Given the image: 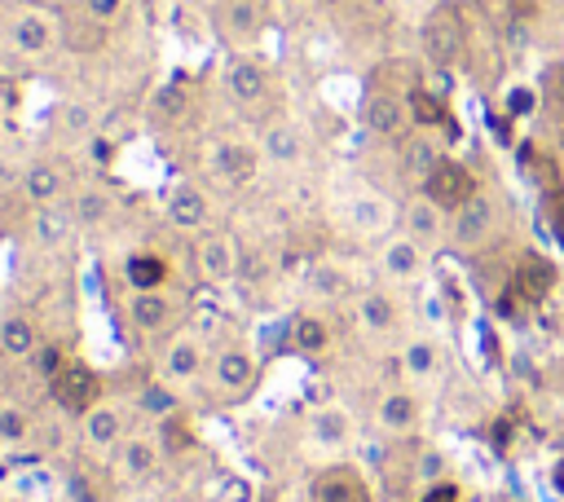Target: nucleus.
I'll return each instance as SVG.
<instances>
[{"label": "nucleus", "mask_w": 564, "mask_h": 502, "mask_svg": "<svg viewBox=\"0 0 564 502\" xmlns=\"http://www.w3.org/2000/svg\"><path fill=\"white\" fill-rule=\"evenodd\" d=\"M194 321V295L181 282L163 286H123L119 295V326L137 348H159L167 335Z\"/></svg>", "instance_id": "f257e3e1"}, {"label": "nucleus", "mask_w": 564, "mask_h": 502, "mask_svg": "<svg viewBox=\"0 0 564 502\" xmlns=\"http://www.w3.org/2000/svg\"><path fill=\"white\" fill-rule=\"evenodd\" d=\"M260 172H264V154H260V141H256V128L251 132L220 128V132H207L198 141L194 176H203L216 194H238V189L256 185Z\"/></svg>", "instance_id": "f03ea898"}, {"label": "nucleus", "mask_w": 564, "mask_h": 502, "mask_svg": "<svg viewBox=\"0 0 564 502\" xmlns=\"http://www.w3.org/2000/svg\"><path fill=\"white\" fill-rule=\"evenodd\" d=\"M216 88H220V97L242 119H251V128L264 123V119H273V114H282V84H278L273 66L256 48L225 53V62L216 70Z\"/></svg>", "instance_id": "7ed1b4c3"}, {"label": "nucleus", "mask_w": 564, "mask_h": 502, "mask_svg": "<svg viewBox=\"0 0 564 502\" xmlns=\"http://www.w3.org/2000/svg\"><path fill=\"white\" fill-rule=\"evenodd\" d=\"M264 379V361L256 352V343L247 335H220L212 343V365H207V383L203 392L216 401V405H242L256 396Z\"/></svg>", "instance_id": "20e7f679"}, {"label": "nucleus", "mask_w": 564, "mask_h": 502, "mask_svg": "<svg viewBox=\"0 0 564 502\" xmlns=\"http://www.w3.org/2000/svg\"><path fill=\"white\" fill-rule=\"evenodd\" d=\"M4 48L26 62V66H44L57 48H66V26L62 13L44 0H18L4 9Z\"/></svg>", "instance_id": "39448f33"}, {"label": "nucleus", "mask_w": 564, "mask_h": 502, "mask_svg": "<svg viewBox=\"0 0 564 502\" xmlns=\"http://www.w3.org/2000/svg\"><path fill=\"white\" fill-rule=\"evenodd\" d=\"M207 365H212V339H207V330H198L194 321L181 326L176 335H167V339L150 352V374H159L163 383H172L181 396L207 383Z\"/></svg>", "instance_id": "423d86ee"}, {"label": "nucleus", "mask_w": 564, "mask_h": 502, "mask_svg": "<svg viewBox=\"0 0 564 502\" xmlns=\"http://www.w3.org/2000/svg\"><path fill=\"white\" fill-rule=\"evenodd\" d=\"M79 159L66 154V150H35L22 159V181H18V198L26 203V211L35 207H57V203H70L75 185H79Z\"/></svg>", "instance_id": "0eeeda50"}, {"label": "nucleus", "mask_w": 564, "mask_h": 502, "mask_svg": "<svg viewBox=\"0 0 564 502\" xmlns=\"http://www.w3.org/2000/svg\"><path fill=\"white\" fill-rule=\"evenodd\" d=\"M70 216L79 238H115L128 225V198L119 194V185L106 172H84L75 194H70Z\"/></svg>", "instance_id": "6e6552de"}, {"label": "nucleus", "mask_w": 564, "mask_h": 502, "mask_svg": "<svg viewBox=\"0 0 564 502\" xmlns=\"http://www.w3.org/2000/svg\"><path fill=\"white\" fill-rule=\"evenodd\" d=\"M159 216H163L167 233L189 242V238L216 229V189L203 176H194V172L172 176L163 185V194H159Z\"/></svg>", "instance_id": "1a4fd4ad"}, {"label": "nucleus", "mask_w": 564, "mask_h": 502, "mask_svg": "<svg viewBox=\"0 0 564 502\" xmlns=\"http://www.w3.org/2000/svg\"><path fill=\"white\" fill-rule=\"evenodd\" d=\"M44 396H48V405L62 414V418H84L101 396H106V379H101V370L93 365V361H84V357H66L48 379H44Z\"/></svg>", "instance_id": "9d476101"}, {"label": "nucleus", "mask_w": 564, "mask_h": 502, "mask_svg": "<svg viewBox=\"0 0 564 502\" xmlns=\"http://www.w3.org/2000/svg\"><path fill=\"white\" fill-rule=\"evenodd\" d=\"M361 128L379 141H401L405 132H414V110H410V88L401 84H388V79H375L361 97V110H357Z\"/></svg>", "instance_id": "9b49d317"}, {"label": "nucleus", "mask_w": 564, "mask_h": 502, "mask_svg": "<svg viewBox=\"0 0 564 502\" xmlns=\"http://www.w3.org/2000/svg\"><path fill=\"white\" fill-rule=\"evenodd\" d=\"M189 273L203 286H234L242 277V242L229 229H207L189 238Z\"/></svg>", "instance_id": "f8f14e48"}, {"label": "nucleus", "mask_w": 564, "mask_h": 502, "mask_svg": "<svg viewBox=\"0 0 564 502\" xmlns=\"http://www.w3.org/2000/svg\"><path fill=\"white\" fill-rule=\"evenodd\" d=\"M419 48H423V57L436 70L458 66V57L467 53V22H463V9L454 0H441V4H432L423 13V22H419Z\"/></svg>", "instance_id": "ddd939ff"}, {"label": "nucleus", "mask_w": 564, "mask_h": 502, "mask_svg": "<svg viewBox=\"0 0 564 502\" xmlns=\"http://www.w3.org/2000/svg\"><path fill=\"white\" fill-rule=\"evenodd\" d=\"M339 220H344V229H348L352 238H361V242H383L388 233L401 229V207H397L388 194H379V189L366 185V189H352V194L344 198Z\"/></svg>", "instance_id": "4468645a"}, {"label": "nucleus", "mask_w": 564, "mask_h": 502, "mask_svg": "<svg viewBox=\"0 0 564 502\" xmlns=\"http://www.w3.org/2000/svg\"><path fill=\"white\" fill-rule=\"evenodd\" d=\"M256 141H260V154H264V167L273 172H300L308 163V132L300 119H291L286 110L256 123Z\"/></svg>", "instance_id": "2eb2a0df"}, {"label": "nucleus", "mask_w": 564, "mask_h": 502, "mask_svg": "<svg viewBox=\"0 0 564 502\" xmlns=\"http://www.w3.org/2000/svg\"><path fill=\"white\" fill-rule=\"evenodd\" d=\"M163 462H167V449H163V440H159V432L150 423L145 427H132L119 440V449L110 454V467H115V476L123 484H150L163 471Z\"/></svg>", "instance_id": "dca6fc26"}, {"label": "nucleus", "mask_w": 564, "mask_h": 502, "mask_svg": "<svg viewBox=\"0 0 564 502\" xmlns=\"http://www.w3.org/2000/svg\"><path fill=\"white\" fill-rule=\"evenodd\" d=\"M264 0H216L212 9V26L225 44V53H247L264 40Z\"/></svg>", "instance_id": "f3484780"}, {"label": "nucleus", "mask_w": 564, "mask_h": 502, "mask_svg": "<svg viewBox=\"0 0 564 502\" xmlns=\"http://www.w3.org/2000/svg\"><path fill=\"white\" fill-rule=\"evenodd\" d=\"M97 132H106V119L93 101L84 97H70V101H57L48 110V145L53 150H66V154H79Z\"/></svg>", "instance_id": "a211bd4d"}, {"label": "nucleus", "mask_w": 564, "mask_h": 502, "mask_svg": "<svg viewBox=\"0 0 564 502\" xmlns=\"http://www.w3.org/2000/svg\"><path fill=\"white\" fill-rule=\"evenodd\" d=\"M44 339H53L44 313L31 304H9V317L0 326V357L9 365H31V357L44 348Z\"/></svg>", "instance_id": "6ab92c4d"}, {"label": "nucleus", "mask_w": 564, "mask_h": 502, "mask_svg": "<svg viewBox=\"0 0 564 502\" xmlns=\"http://www.w3.org/2000/svg\"><path fill=\"white\" fill-rule=\"evenodd\" d=\"M75 423H79V440H84V449L97 454V458H110V454L119 449V440L132 432L128 405L115 401V396H101V401H97L84 418H75Z\"/></svg>", "instance_id": "aec40b11"}, {"label": "nucleus", "mask_w": 564, "mask_h": 502, "mask_svg": "<svg viewBox=\"0 0 564 502\" xmlns=\"http://www.w3.org/2000/svg\"><path fill=\"white\" fill-rule=\"evenodd\" d=\"M304 436H308L313 449H322V454H339V449L352 445V436H357V418H352V410H348L344 401H322V405H313V410L304 414Z\"/></svg>", "instance_id": "412c9836"}, {"label": "nucleus", "mask_w": 564, "mask_h": 502, "mask_svg": "<svg viewBox=\"0 0 564 502\" xmlns=\"http://www.w3.org/2000/svg\"><path fill=\"white\" fill-rule=\"evenodd\" d=\"M494 229H498V203L485 189H476L458 211H449V238L463 251H480Z\"/></svg>", "instance_id": "4be33fe9"}, {"label": "nucleus", "mask_w": 564, "mask_h": 502, "mask_svg": "<svg viewBox=\"0 0 564 502\" xmlns=\"http://www.w3.org/2000/svg\"><path fill=\"white\" fill-rule=\"evenodd\" d=\"M419 189H423V194H427L436 207L458 211V207H463V203H467V198H471L480 185H476V176H471V167H467V163H458V159H449V154H445V159H441V163L427 172V181H423Z\"/></svg>", "instance_id": "5701e85b"}, {"label": "nucleus", "mask_w": 564, "mask_h": 502, "mask_svg": "<svg viewBox=\"0 0 564 502\" xmlns=\"http://www.w3.org/2000/svg\"><path fill=\"white\" fill-rule=\"evenodd\" d=\"M145 114L154 128H185L198 114V88L189 79H167L163 88H154Z\"/></svg>", "instance_id": "b1692460"}, {"label": "nucleus", "mask_w": 564, "mask_h": 502, "mask_svg": "<svg viewBox=\"0 0 564 502\" xmlns=\"http://www.w3.org/2000/svg\"><path fill=\"white\" fill-rule=\"evenodd\" d=\"M401 233H410L419 247H436L441 238H449V211L445 207H436L423 189L414 194V198H405L401 203Z\"/></svg>", "instance_id": "393cba45"}, {"label": "nucleus", "mask_w": 564, "mask_h": 502, "mask_svg": "<svg viewBox=\"0 0 564 502\" xmlns=\"http://www.w3.org/2000/svg\"><path fill=\"white\" fill-rule=\"evenodd\" d=\"M308 502H370V489L352 462H330L308 480Z\"/></svg>", "instance_id": "a878e982"}, {"label": "nucleus", "mask_w": 564, "mask_h": 502, "mask_svg": "<svg viewBox=\"0 0 564 502\" xmlns=\"http://www.w3.org/2000/svg\"><path fill=\"white\" fill-rule=\"evenodd\" d=\"M379 273L388 277V282H414L423 269H427V247H419L410 233H388L383 242H379Z\"/></svg>", "instance_id": "bb28decb"}, {"label": "nucleus", "mask_w": 564, "mask_h": 502, "mask_svg": "<svg viewBox=\"0 0 564 502\" xmlns=\"http://www.w3.org/2000/svg\"><path fill=\"white\" fill-rule=\"evenodd\" d=\"M330 343H335V326H330L326 313L300 308V313L286 321V348H291L295 357H322V352H330Z\"/></svg>", "instance_id": "cd10ccee"}, {"label": "nucleus", "mask_w": 564, "mask_h": 502, "mask_svg": "<svg viewBox=\"0 0 564 502\" xmlns=\"http://www.w3.org/2000/svg\"><path fill=\"white\" fill-rule=\"evenodd\" d=\"M304 291L313 295V299H352L357 295V286H352V273L335 260V255H317V260H308V269H304Z\"/></svg>", "instance_id": "c85d7f7f"}, {"label": "nucleus", "mask_w": 564, "mask_h": 502, "mask_svg": "<svg viewBox=\"0 0 564 502\" xmlns=\"http://www.w3.org/2000/svg\"><path fill=\"white\" fill-rule=\"evenodd\" d=\"M352 317H357V326L366 335H392L401 326V304L388 291L370 286V291H357L352 295Z\"/></svg>", "instance_id": "c756f323"}, {"label": "nucleus", "mask_w": 564, "mask_h": 502, "mask_svg": "<svg viewBox=\"0 0 564 502\" xmlns=\"http://www.w3.org/2000/svg\"><path fill=\"white\" fill-rule=\"evenodd\" d=\"M507 291L520 295L524 304H542V299L555 291V264H551L546 255L529 251V255L511 269V286H507Z\"/></svg>", "instance_id": "7c9ffc66"}, {"label": "nucleus", "mask_w": 564, "mask_h": 502, "mask_svg": "<svg viewBox=\"0 0 564 502\" xmlns=\"http://www.w3.org/2000/svg\"><path fill=\"white\" fill-rule=\"evenodd\" d=\"M35 427H40V414L13 396V392H0V449H22L35 440Z\"/></svg>", "instance_id": "2f4dec72"}, {"label": "nucleus", "mask_w": 564, "mask_h": 502, "mask_svg": "<svg viewBox=\"0 0 564 502\" xmlns=\"http://www.w3.org/2000/svg\"><path fill=\"white\" fill-rule=\"evenodd\" d=\"M397 154H401V172H405L410 181H419V185H423L427 172L445 159V150H441V141L432 137V128H414V132H405Z\"/></svg>", "instance_id": "473e14b6"}, {"label": "nucleus", "mask_w": 564, "mask_h": 502, "mask_svg": "<svg viewBox=\"0 0 564 502\" xmlns=\"http://www.w3.org/2000/svg\"><path fill=\"white\" fill-rule=\"evenodd\" d=\"M163 282H176L167 251H159V247H132L123 255V286H163Z\"/></svg>", "instance_id": "72a5a7b5"}, {"label": "nucleus", "mask_w": 564, "mask_h": 502, "mask_svg": "<svg viewBox=\"0 0 564 502\" xmlns=\"http://www.w3.org/2000/svg\"><path fill=\"white\" fill-rule=\"evenodd\" d=\"M132 410H137L145 423H163V418H172V414L185 410V396H181L172 383H163L159 374H150V379L132 392Z\"/></svg>", "instance_id": "f704fd0d"}, {"label": "nucleus", "mask_w": 564, "mask_h": 502, "mask_svg": "<svg viewBox=\"0 0 564 502\" xmlns=\"http://www.w3.org/2000/svg\"><path fill=\"white\" fill-rule=\"evenodd\" d=\"M375 423L383 432H392V436L410 432L419 423V396L410 388H383L379 401H375Z\"/></svg>", "instance_id": "c9c22d12"}, {"label": "nucleus", "mask_w": 564, "mask_h": 502, "mask_svg": "<svg viewBox=\"0 0 564 502\" xmlns=\"http://www.w3.org/2000/svg\"><path fill=\"white\" fill-rule=\"evenodd\" d=\"M397 361H401V374H405L410 383H427V379L441 370V348H436L432 339L414 335V339H405V343H401Z\"/></svg>", "instance_id": "e433bc0d"}, {"label": "nucleus", "mask_w": 564, "mask_h": 502, "mask_svg": "<svg viewBox=\"0 0 564 502\" xmlns=\"http://www.w3.org/2000/svg\"><path fill=\"white\" fill-rule=\"evenodd\" d=\"M75 9H79L88 22H97L101 31H115V26L128 18L132 0H75Z\"/></svg>", "instance_id": "4c0bfd02"}, {"label": "nucleus", "mask_w": 564, "mask_h": 502, "mask_svg": "<svg viewBox=\"0 0 564 502\" xmlns=\"http://www.w3.org/2000/svg\"><path fill=\"white\" fill-rule=\"evenodd\" d=\"M546 211H551V229H555V233H560V242H564V194H551Z\"/></svg>", "instance_id": "58836bf2"}, {"label": "nucleus", "mask_w": 564, "mask_h": 502, "mask_svg": "<svg viewBox=\"0 0 564 502\" xmlns=\"http://www.w3.org/2000/svg\"><path fill=\"white\" fill-rule=\"evenodd\" d=\"M507 9H511V18H516V22H524V18H533V13H538V0H507Z\"/></svg>", "instance_id": "ea45409f"}, {"label": "nucleus", "mask_w": 564, "mask_h": 502, "mask_svg": "<svg viewBox=\"0 0 564 502\" xmlns=\"http://www.w3.org/2000/svg\"><path fill=\"white\" fill-rule=\"evenodd\" d=\"M392 4H397V9H423L427 0H392Z\"/></svg>", "instance_id": "a19ab883"}, {"label": "nucleus", "mask_w": 564, "mask_h": 502, "mask_svg": "<svg viewBox=\"0 0 564 502\" xmlns=\"http://www.w3.org/2000/svg\"><path fill=\"white\" fill-rule=\"evenodd\" d=\"M9 304H13V299H9L4 291H0V326H4V317H9Z\"/></svg>", "instance_id": "79ce46f5"}]
</instances>
